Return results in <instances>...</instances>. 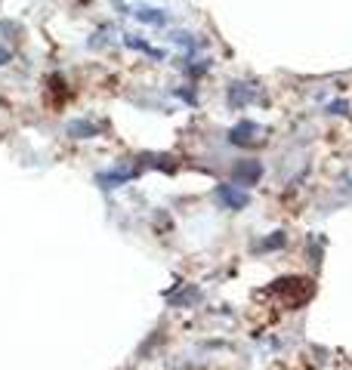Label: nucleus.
I'll list each match as a JSON object with an SVG mask.
<instances>
[{
	"label": "nucleus",
	"mask_w": 352,
	"mask_h": 370,
	"mask_svg": "<svg viewBox=\"0 0 352 370\" xmlns=\"http://www.w3.org/2000/svg\"><path fill=\"white\" fill-rule=\"evenodd\" d=\"M216 197H220L229 210H241V207H248V201H250L248 191H238V185H220Z\"/></svg>",
	"instance_id": "nucleus-1"
},
{
	"label": "nucleus",
	"mask_w": 352,
	"mask_h": 370,
	"mask_svg": "<svg viewBox=\"0 0 352 370\" xmlns=\"http://www.w3.org/2000/svg\"><path fill=\"white\" fill-rule=\"evenodd\" d=\"M260 176H263L260 161H238V167H235L238 185H254L257 179H260Z\"/></svg>",
	"instance_id": "nucleus-2"
},
{
	"label": "nucleus",
	"mask_w": 352,
	"mask_h": 370,
	"mask_svg": "<svg viewBox=\"0 0 352 370\" xmlns=\"http://www.w3.org/2000/svg\"><path fill=\"white\" fill-rule=\"evenodd\" d=\"M133 16L139 19V22H145V25H167V12L164 10H151V6H139V10H133Z\"/></svg>",
	"instance_id": "nucleus-3"
},
{
	"label": "nucleus",
	"mask_w": 352,
	"mask_h": 370,
	"mask_svg": "<svg viewBox=\"0 0 352 370\" xmlns=\"http://www.w3.org/2000/svg\"><path fill=\"white\" fill-rule=\"evenodd\" d=\"M250 99H254V92H250L248 84H232V90H229V105H248Z\"/></svg>",
	"instance_id": "nucleus-4"
},
{
	"label": "nucleus",
	"mask_w": 352,
	"mask_h": 370,
	"mask_svg": "<svg viewBox=\"0 0 352 370\" xmlns=\"http://www.w3.org/2000/svg\"><path fill=\"white\" fill-rule=\"evenodd\" d=\"M260 133V127L257 124H250V121H241L235 130H232V139L235 142H254V136Z\"/></svg>",
	"instance_id": "nucleus-5"
},
{
	"label": "nucleus",
	"mask_w": 352,
	"mask_h": 370,
	"mask_svg": "<svg viewBox=\"0 0 352 370\" xmlns=\"http://www.w3.org/2000/svg\"><path fill=\"white\" fill-rule=\"evenodd\" d=\"M68 136H75V139L96 136V124H90V121H71L68 124Z\"/></svg>",
	"instance_id": "nucleus-6"
},
{
	"label": "nucleus",
	"mask_w": 352,
	"mask_h": 370,
	"mask_svg": "<svg viewBox=\"0 0 352 370\" xmlns=\"http://www.w3.org/2000/svg\"><path fill=\"white\" fill-rule=\"evenodd\" d=\"M281 244H284V235H281V231H278V237H269V241H266V244H263V250H272V247H281Z\"/></svg>",
	"instance_id": "nucleus-7"
},
{
	"label": "nucleus",
	"mask_w": 352,
	"mask_h": 370,
	"mask_svg": "<svg viewBox=\"0 0 352 370\" xmlns=\"http://www.w3.org/2000/svg\"><path fill=\"white\" fill-rule=\"evenodd\" d=\"M331 111H334V115H343V111H346V105H343V102H334V105H331Z\"/></svg>",
	"instance_id": "nucleus-8"
},
{
	"label": "nucleus",
	"mask_w": 352,
	"mask_h": 370,
	"mask_svg": "<svg viewBox=\"0 0 352 370\" xmlns=\"http://www.w3.org/2000/svg\"><path fill=\"white\" fill-rule=\"evenodd\" d=\"M10 62V50H0V65Z\"/></svg>",
	"instance_id": "nucleus-9"
}]
</instances>
